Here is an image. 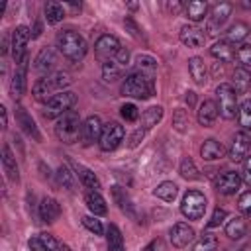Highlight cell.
Masks as SVG:
<instances>
[{
    "label": "cell",
    "mask_w": 251,
    "mask_h": 251,
    "mask_svg": "<svg viewBox=\"0 0 251 251\" xmlns=\"http://www.w3.org/2000/svg\"><path fill=\"white\" fill-rule=\"evenodd\" d=\"M188 73H190V76H192V80L196 82V84H206V80H208V75H206V65H204V59H200V57H190L188 59Z\"/></svg>",
    "instance_id": "obj_24"
},
{
    "label": "cell",
    "mask_w": 251,
    "mask_h": 251,
    "mask_svg": "<svg viewBox=\"0 0 251 251\" xmlns=\"http://www.w3.org/2000/svg\"><path fill=\"white\" fill-rule=\"evenodd\" d=\"M145 131H147V129H143V127H137V129L131 133V137H129V147H137V145H139V141L143 139Z\"/></svg>",
    "instance_id": "obj_54"
},
{
    "label": "cell",
    "mask_w": 251,
    "mask_h": 251,
    "mask_svg": "<svg viewBox=\"0 0 251 251\" xmlns=\"http://www.w3.org/2000/svg\"><path fill=\"white\" fill-rule=\"evenodd\" d=\"M184 14L190 22H200L208 14V4L202 0H192V2L184 4Z\"/></svg>",
    "instance_id": "obj_29"
},
{
    "label": "cell",
    "mask_w": 251,
    "mask_h": 251,
    "mask_svg": "<svg viewBox=\"0 0 251 251\" xmlns=\"http://www.w3.org/2000/svg\"><path fill=\"white\" fill-rule=\"evenodd\" d=\"M163 118V106H149L143 114H141V126L143 129H151L153 126H157Z\"/></svg>",
    "instance_id": "obj_35"
},
{
    "label": "cell",
    "mask_w": 251,
    "mask_h": 251,
    "mask_svg": "<svg viewBox=\"0 0 251 251\" xmlns=\"http://www.w3.org/2000/svg\"><path fill=\"white\" fill-rule=\"evenodd\" d=\"M114 61H116V63H118V65H120V67L124 69V67H126V65L129 63V51H127L126 47H122V49H120V51L116 53V57H114Z\"/></svg>",
    "instance_id": "obj_52"
},
{
    "label": "cell",
    "mask_w": 251,
    "mask_h": 251,
    "mask_svg": "<svg viewBox=\"0 0 251 251\" xmlns=\"http://www.w3.org/2000/svg\"><path fill=\"white\" fill-rule=\"evenodd\" d=\"M0 118H2V129H6L8 127V112L4 106H0Z\"/></svg>",
    "instance_id": "obj_57"
},
{
    "label": "cell",
    "mask_w": 251,
    "mask_h": 251,
    "mask_svg": "<svg viewBox=\"0 0 251 251\" xmlns=\"http://www.w3.org/2000/svg\"><path fill=\"white\" fill-rule=\"evenodd\" d=\"M55 133L67 145L76 143L78 137H80V133H82V124H80L78 112L69 110L61 118H57V122H55Z\"/></svg>",
    "instance_id": "obj_2"
},
{
    "label": "cell",
    "mask_w": 251,
    "mask_h": 251,
    "mask_svg": "<svg viewBox=\"0 0 251 251\" xmlns=\"http://www.w3.org/2000/svg\"><path fill=\"white\" fill-rule=\"evenodd\" d=\"M6 53H8V39L4 37L2 39V55H6Z\"/></svg>",
    "instance_id": "obj_61"
},
{
    "label": "cell",
    "mask_w": 251,
    "mask_h": 251,
    "mask_svg": "<svg viewBox=\"0 0 251 251\" xmlns=\"http://www.w3.org/2000/svg\"><path fill=\"white\" fill-rule=\"evenodd\" d=\"M180 8H182V4H180V2H169V10H171L173 14H176Z\"/></svg>",
    "instance_id": "obj_59"
},
{
    "label": "cell",
    "mask_w": 251,
    "mask_h": 251,
    "mask_svg": "<svg viewBox=\"0 0 251 251\" xmlns=\"http://www.w3.org/2000/svg\"><path fill=\"white\" fill-rule=\"evenodd\" d=\"M57 47L63 53V57L69 59V61H73V63L82 61L84 55H86V51H88V45H86L84 37L78 31H75V29L59 31L57 33Z\"/></svg>",
    "instance_id": "obj_1"
},
{
    "label": "cell",
    "mask_w": 251,
    "mask_h": 251,
    "mask_svg": "<svg viewBox=\"0 0 251 251\" xmlns=\"http://www.w3.org/2000/svg\"><path fill=\"white\" fill-rule=\"evenodd\" d=\"M43 245L47 247V251H61V243L51 235V233H39Z\"/></svg>",
    "instance_id": "obj_49"
},
{
    "label": "cell",
    "mask_w": 251,
    "mask_h": 251,
    "mask_svg": "<svg viewBox=\"0 0 251 251\" xmlns=\"http://www.w3.org/2000/svg\"><path fill=\"white\" fill-rule=\"evenodd\" d=\"M210 55L214 59H220L222 63H231L235 59V49L231 47L229 41L222 39V41H216L212 47H210Z\"/></svg>",
    "instance_id": "obj_20"
},
{
    "label": "cell",
    "mask_w": 251,
    "mask_h": 251,
    "mask_svg": "<svg viewBox=\"0 0 251 251\" xmlns=\"http://www.w3.org/2000/svg\"><path fill=\"white\" fill-rule=\"evenodd\" d=\"M143 251H167V245H165V241H163L161 237H157V239L149 241V243L143 247Z\"/></svg>",
    "instance_id": "obj_51"
},
{
    "label": "cell",
    "mask_w": 251,
    "mask_h": 251,
    "mask_svg": "<svg viewBox=\"0 0 251 251\" xmlns=\"http://www.w3.org/2000/svg\"><path fill=\"white\" fill-rule=\"evenodd\" d=\"M235 57H237L241 69L251 71V45L249 43H241L237 47V51H235Z\"/></svg>",
    "instance_id": "obj_44"
},
{
    "label": "cell",
    "mask_w": 251,
    "mask_h": 251,
    "mask_svg": "<svg viewBox=\"0 0 251 251\" xmlns=\"http://www.w3.org/2000/svg\"><path fill=\"white\" fill-rule=\"evenodd\" d=\"M55 63H57L55 49H53V47H43V49L37 53V57H35L33 69H35L39 75H47V73L55 67Z\"/></svg>",
    "instance_id": "obj_16"
},
{
    "label": "cell",
    "mask_w": 251,
    "mask_h": 251,
    "mask_svg": "<svg viewBox=\"0 0 251 251\" xmlns=\"http://www.w3.org/2000/svg\"><path fill=\"white\" fill-rule=\"evenodd\" d=\"M27 245H29V251H47V247L43 245V241H41L39 235L37 237H29Z\"/></svg>",
    "instance_id": "obj_55"
},
{
    "label": "cell",
    "mask_w": 251,
    "mask_h": 251,
    "mask_svg": "<svg viewBox=\"0 0 251 251\" xmlns=\"http://www.w3.org/2000/svg\"><path fill=\"white\" fill-rule=\"evenodd\" d=\"M76 104V94L71 92V90H63V92H57L47 104H45V118L47 120H53V118H61L65 112H69L73 106Z\"/></svg>",
    "instance_id": "obj_5"
},
{
    "label": "cell",
    "mask_w": 251,
    "mask_h": 251,
    "mask_svg": "<svg viewBox=\"0 0 251 251\" xmlns=\"http://www.w3.org/2000/svg\"><path fill=\"white\" fill-rule=\"evenodd\" d=\"M155 92V84L153 78L143 75V73H131L126 76V80L122 82V94L129 96V98H149Z\"/></svg>",
    "instance_id": "obj_3"
},
{
    "label": "cell",
    "mask_w": 251,
    "mask_h": 251,
    "mask_svg": "<svg viewBox=\"0 0 251 251\" xmlns=\"http://www.w3.org/2000/svg\"><path fill=\"white\" fill-rule=\"evenodd\" d=\"M241 175L239 173H235V171H224L218 178H216V190L220 192V194H224V196H231V194H235L237 190H239V186H241Z\"/></svg>",
    "instance_id": "obj_9"
},
{
    "label": "cell",
    "mask_w": 251,
    "mask_h": 251,
    "mask_svg": "<svg viewBox=\"0 0 251 251\" xmlns=\"http://www.w3.org/2000/svg\"><path fill=\"white\" fill-rule=\"evenodd\" d=\"M180 212L188 220H200L204 216V212H206V196L200 190H188L182 196Z\"/></svg>",
    "instance_id": "obj_6"
},
{
    "label": "cell",
    "mask_w": 251,
    "mask_h": 251,
    "mask_svg": "<svg viewBox=\"0 0 251 251\" xmlns=\"http://www.w3.org/2000/svg\"><path fill=\"white\" fill-rule=\"evenodd\" d=\"M231 78H233L231 86H233V90H235L237 94H243V92L249 88V84H251V73L245 71V69H241V67H237V69L233 71Z\"/></svg>",
    "instance_id": "obj_31"
},
{
    "label": "cell",
    "mask_w": 251,
    "mask_h": 251,
    "mask_svg": "<svg viewBox=\"0 0 251 251\" xmlns=\"http://www.w3.org/2000/svg\"><path fill=\"white\" fill-rule=\"evenodd\" d=\"M61 251H71V247L69 245H61Z\"/></svg>",
    "instance_id": "obj_64"
},
{
    "label": "cell",
    "mask_w": 251,
    "mask_h": 251,
    "mask_svg": "<svg viewBox=\"0 0 251 251\" xmlns=\"http://www.w3.org/2000/svg\"><path fill=\"white\" fill-rule=\"evenodd\" d=\"M43 12H45L47 24H59V22L65 18V6H63L61 2H55V0L47 2Z\"/></svg>",
    "instance_id": "obj_36"
},
{
    "label": "cell",
    "mask_w": 251,
    "mask_h": 251,
    "mask_svg": "<svg viewBox=\"0 0 251 251\" xmlns=\"http://www.w3.org/2000/svg\"><path fill=\"white\" fill-rule=\"evenodd\" d=\"M249 147H251V141L247 137L245 131H237L233 141H231V147H229V159L239 163V161H245L247 153H249Z\"/></svg>",
    "instance_id": "obj_14"
},
{
    "label": "cell",
    "mask_w": 251,
    "mask_h": 251,
    "mask_svg": "<svg viewBox=\"0 0 251 251\" xmlns=\"http://www.w3.org/2000/svg\"><path fill=\"white\" fill-rule=\"evenodd\" d=\"M106 241H108L110 251H124V237L116 224H110L106 227Z\"/></svg>",
    "instance_id": "obj_34"
},
{
    "label": "cell",
    "mask_w": 251,
    "mask_h": 251,
    "mask_svg": "<svg viewBox=\"0 0 251 251\" xmlns=\"http://www.w3.org/2000/svg\"><path fill=\"white\" fill-rule=\"evenodd\" d=\"M57 182H59L63 188H67V190H73V188H75V175L69 171V167L61 165V167L57 169Z\"/></svg>",
    "instance_id": "obj_43"
},
{
    "label": "cell",
    "mask_w": 251,
    "mask_h": 251,
    "mask_svg": "<svg viewBox=\"0 0 251 251\" xmlns=\"http://www.w3.org/2000/svg\"><path fill=\"white\" fill-rule=\"evenodd\" d=\"M120 49H122L120 39L116 35H110V33L100 35L96 39V43H94V51H96V55L100 59H112V57H116V53Z\"/></svg>",
    "instance_id": "obj_10"
},
{
    "label": "cell",
    "mask_w": 251,
    "mask_h": 251,
    "mask_svg": "<svg viewBox=\"0 0 251 251\" xmlns=\"http://www.w3.org/2000/svg\"><path fill=\"white\" fill-rule=\"evenodd\" d=\"M124 126H120L118 122H110L104 126L102 129V135H100V149L102 151H114L122 141H124Z\"/></svg>",
    "instance_id": "obj_7"
},
{
    "label": "cell",
    "mask_w": 251,
    "mask_h": 251,
    "mask_svg": "<svg viewBox=\"0 0 251 251\" xmlns=\"http://www.w3.org/2000/svg\"><path fill=\"white\" fill-rule=\"evenodd\" d=\"M84 202H86V208L94 214V216H106L108 212V206H106V200L102 198V194L98 190H88L84 194Z\"/></svg>",
    "instance_id": "obj_21"
},
{
    "label": "cell",
    "mask_w": 251,
    "mask_h": 251,
    "mask_svg": "<svg viewBox=\"0 0 251 251\" xmlns=\"http://www.w3.org/2000/svg\"><path fill=\"white\" fill-rule=\"evenodd\" d=\"M16 120H18V124L22 126V129H24L29 137H33L35 141H41V133L37 131L35 122H33V120H31V116L25 112V108H22V106H18V108H16Z\"/></svg>",
    "instance_id": "obj_19"
},
{
    "label": "cell",
    "mask_w": 251,
    "mask_h": 251,
    "mask_svg": "<svg viewBox=\"0 0 251 251\" xmlns=\"http://www.w3.org/2000/svg\"><path fill=\"white\" fill-rule=\"evenodd\" d=\"M153 194H155L157 198L165 200V202H173V200L176 198V194H178V186H176L173 180H165V182H161V184L155 186Z\"/></svg>",
    "instance_id": "obj_33"
},
{
    "label": "cell",
    "mask_w": 251,
    "mask_h": 251,
    "mask_svg": "<svg viewBox=\"0 0 251 251\" xmlns=\"http://www.w3.org/2000/svg\"><path fill=\"white\" fill-rule=\"evenodd\" d=\"M241 178H243V182H245V184H249V186H251V157H247V159L243 161Z\"/></svg>",
    "instance_id": "obj_53"
},
{
    "label": "cell",
    "mask_w": 251,
    "mask_h": 251,
    "mask_svg": "<svg viewBox=\"0 0 251 251\" xmlns=\"http://www.w3.org/2000/svg\"><path fill=\"white\" fill-rule=\"evenodd\" d=\"M194 100H196V94H194L192 90H188V92H186V104H188V106H194Z\"/></svg>",
    "instance_id": "obj_60"
},
{
    "label": "cell",
    "mask_w": 251,
    "mask_h": 251,
    "mask_svg": "<svg viewBox=\"0 0 251 251\" xmlns=\"http://www.w3.org/2000/svg\"><path fill=\"white\" fill-rule=\"evenodd\" d=\"M237 208L241 210V214H245V216L251 218V190H247V192H243V194L239 196Z\"/></svg>",
    "instance_id": "obj_48"
},
{
    "label": "cell",
    "mask_w": 251,
    "mask_h": 251,
    "mask_svg": "<svg viewBox=\"0 0 251 251\" xmlns=\"http://www.w3.org/2000/svg\"><path fill=\"white\" fill-rule=\"evenodd\" d=\"M122 76V67L116 61H104L102 63V78L106 82H116Z\"/></svg>",
    "instance_id": "obj_38"
},
{
    "label": "cell",
    "mask_w": 251,
    "mask_h": 251,
    "mask_svg": "<svg viewBox=\"0 0 251 251\" xmlns=\"http://www.w3.org/2000/svg\"><path fill=\"white\" fill-rule=\"evenodd\" d=\"M55 90L51 88V84H49V80H47V76H41V78H37L35 82H33V88H31V94H33V98L37 100V102H43V104H47L55 94H53Z\"/></svg>",
    "instance_id": "obj_23"
},
{
    "label": "cell",
    "mask_w": 251,
    "mask_h": 251,
    "mask_svg": "<svg viewBox=\"0 0 251 251\" xmlns=\"http://www.w3.org/2000/svg\"><path fill=\"white\" fill-rule=\"evenodd\" d=\"M25 75H27V55L20 65H16V71L12 76V94L16 100L22 98V94L25 92Z\"/></svg>",
    "instance_id": "obj_17"
},
{
    "label": "cell",
    "mask_w": 251,
    "mask_h": 251,
    "mask_svg": "<svg viewBox=\"0 0 251 251\" xmlns=\"http://www.w3.org/2000/svg\"><path fill=\"white\" fill-rule=\"evenodd\" d=\"M178 173H180V176L186 178V180H196V178H200L198 169H196V165H194V161H192L190 157H184V159L180 161Z\"/></svg>",
    "instance_id": "obj_40"
},
{
    "label": "cell",
    "mask_w": 251,
    "mask_h": 251,
    "mask_svg": "<svg viewBox=\"0 0 251 251\" xmlns=\"http://www.w3.org/2000/svg\"><path fill=\"white\" fill-rule=\"evenodd\" d=\"M247 35H249V25H247L245 22H235L233 25L227 27V31H226V41H229V43H239V41H243Z\"/></svg>",
    "instance_id": "obj_32"
},
{
    "label": "cell",
    "mask_w": 251,
    "mask_h": 251,
    "mask_svg": "<svg viewBox=\"0 0 251 251\" xmlns=\"http://www.w3.org/2000/svg\"><path fill=\"white\" fill-rule=\"evenodd\" d=\"M59 216H61V206H59V202H57L55 198H51V196L41 198V204H39V218H41V222L53 224V222L59 220Z\"/></svg>",
    "instance_id": "obj_15"
},
{
    "label": "cell",
    "mask_w": 251,
    "mask_h": 251,
    "mask_svg": "<svg viewBox=\"0 0 251 251\" xmlns=\"http://www.w3.org/2000/svg\"><path fill=\"white\" fill-rule=\"evenodd\" d=\"M102 129H104V126H102L100 118H98V116H88V118L82 122V133H80V137H82V141H84L86 145H88V143H94V141H100Z\"/></svg>",
    "instance_id": "obj_13"
},
{
    "label": "cell",
    "mask_w": 251,
    "mask_h": 251,
    "mask_svg": "<svg viewBox=\"0 0 251 251\" xmlns=\"http://www.w3.org/2000/svg\"><path fill=\"white\" fill-rule=\"evenodd\" d=\"M169 235H171V243H173L175 247L182 249V247H186V245L194 239V229H192L188 224L178 222V224H175V226L171 227Z\"/></svg>",
    "instance_id": "obj_11"
},
{
    "label": "cell",
    "mask_w": 251,
    "mask_h": 251,
    "mask_svg": "<svg viewBox=\"0 0 251 251\" xmlns=\"http://www.w3.org/2000/svg\"><path fill=\"white\" fill-rule=\"evenodd\" d=\"M186 126H188V116H186V112H184V110H176V112H175V127H176L178 131H184Z\"/></svg>",
    "instance_id": "obj_50"
},
{
    "label": "cell",
    "mask_w": 251,
    "mask_h": 251,
    "mask_svg": "<svg viewBox=\"0 0 251 251\" xmlns=\"http://www.w3.org/2000/svg\"><path fill=\"white\" fill-rule=\"evenodd\" d=\"M126 27H129V29H131L129 33H131V35H135L137 39H141V37H143V33H139V27L135 25V22H133L131 18H127V20H126Z\"/></svg>",
    "instance_id": "obj_56"
},
{
    "label": "cell",
    "mask_w": 251,
    "mask_h": 251,
    "mask_svg": "<svg viewBox=\"0 0 251 251\" xmlns=\"http://www.w3.org/2000/svg\"><path fill=\"white\" fill-rule=\"evenodd\" d=\"M241 6H243L245 10H251V0H245V2H241Z\"/></svg>",
    "instance_id": "obj_62"
},
{
    "label": "cell",
    "mask_w": 251,
    "mask_h": 251,
    "mask_svg": "<svg viewBox=\"0 0 251 251\" xmlns=\"http://www.w3.org/2000/svg\"><path fill=\"white\" fill-rule=\"evenodd\" d=\"M39 35H41V24L35 22V25H33V29H31V39H35V37H39Z\"/></svg>",
    "instance_id": "obj_58"
},
{
    "label": "cell",
    "mask_w": 251,
    "mask_h": 251,
    "mask_svg": "<svg viewBox=\"0 0 251 251\" xmlns=\"http://www.w3.org/2000/svg\"><path fill=\"white\" fill-rule=\"evenodd\" d=\"M73 167H75V171H76L78 180H80L86 188H90V190H98V188H100V180H98V176H96L90 169H86L84 165H78V163H75Z\"/></svg>",
    "instance_id": "obj_26"
},
{
    "label": "cell",
    "mask_w": 251,
    "mask_h": 251,
    "mask_svg": "<svg viewBox=\"0 0 251 251\" xmlns=\"http://www.w3.org/2000/svg\"><path fill=\"white\" fill-rule=\"evenodd\" d=\"M47 80H49L51 88H53V90H59V92H63V88H67V86L73 82V80H71V76H69L67 73H63V71L49 75V76H47Z\"/></svg>",
    "instance_id": "obj_41"
},
{
    "label": "cell",
    "mask_w": 251,
    "mask_h": 251,
    "mask_svg": "<svg viewBox=\"0 0 251 251\" xmlns=\"http://www.w3.org/2000/svg\"><path fill=\"white\" fill-rule=\"evenodd\" d=\"M178 37H180V41H182L186 47H192V49L202 47V45H204V41H206L204 31H202L198 25H190V24H186V25H182V27H180Z\"/></svg>",
    "instance_id": "obj_12"
},
{
    "label": "cell",
    "mask_w": 251,
    "mask_h": 251,
    "mask_svg": "<svg viewBox=\"0 0 251 251\" xmlns=\"http://www.w3.org/2000/svg\"><path fill=\"white\" fill-rule=\"evenodd\" d=\"M112 196H114L116 204L120 206V210H122L124 214H127V216L135 218V210H133V204H131V200H129L127 192H126L122 186H112Z\"/></svg>",
    "instance_id": "obj_27"
},
{
    "label": "cell",
    "mask_w": 251,
    "mask_h": 251,
    "mask_svg": "<svg viewBox=\"0 0 251 251\" xmlns=\"http://www.w3.org/2000/svg\"><path fill=\"white\" fill-rule=\"evenodd\" d=\"M237 120H239V126L247 131H251V98L243 100V104L239 106V112H237Z\"/></svg>",
    "instance_id": "obj_42"
},
{
    "label": "cell",
    "mask_w": 251,
    "mask_h": 251,
    "mask_svg": "<svg viewBox=\"0 0 251 251\" xmlns=\"http://www.w3.org/2000/svg\"><path fill=\"white\" fill-rule=\"evenodd\" d=\"M247 233V222L241 218V216H235V218H231L227 224H226V235L229 237V239H241L243 235Z\"/></svg>",
    "instance_id": "obj_28"
},
{
    "label": "cell",
    "mask_w": 251,
    "mask_h": 251,
    "mask_svg": "<svg viewBox=\"0 0 251 251\" xmlns=\"http://www.w3.org/2000/svg\"><path fill=\"white\" fill-rule=\"evenodd\" d=\"M200 155H202V159H206V161H218V159L224 157V147H222L220 141H216V139L210 137V139H206V141L202 143Z\"/></svg>",
    "instance_id": "obj_25"
},
{
    "label": "cell",
    "mask_w": 251,
    "mask_h": 251,
    "mask_svg": "<svg viewBox=\"0 0 251 251\" xmlns=\"http://www.w3.org/2000/svg\"><path fill=\"white\" fill-rule=\"evenodd\" d=\"M231 16V4L229 2H220L212 8V27H220L227 22Z\"/></svg>",
    "instance_id": "obj_30"
},
{
    "label": "cell",
    "mask_w": 251,
    "mask_h": 251,
    "mask_svg": "<svg viewBox=\"0 0 251 251\" xmlns=\"http://www.w3.org/2000/svg\"><path fill=\"white\" fill-rule=\"evenodd\" d=\"M135 65H137V73H143V75H147V76L153 78V75L157 71V61L153 57H149V55H137L135 57Z\"/></svg>",
    "instance_id": "obj_37"
},
{
    "label": "cell",
    "mask_w": 251,
    "mask_h": 251,
    "mask_svg": "<svg viewBox=\"0 0 251 251\" xmlns=\"http://www.w3.org/2000/svg\"><path fill=\"white\" fill-rule=\"evenodd\" d=\"M120 114H122V118L126 122H137L139 120V110H137L135 104H124L120 108Z\"/></svg>",
    "instance_id": "obj_46"
},
{
    "label": "cell",
    "mask_w": 251,
    "mask_h": 251,
    "mask_svg": "<svg viewBox=\"0 0 251 251\" xmlns=\"http://www.w3.org/2000/svg\"><path fill=\"white\" fill-rule=\"evenodd\" d=\"M82 226L88 231H92L94 235H102L104 233V227H102L100 220H96V216H82Z\"/></svg>",
    "instance_id": "obj_45"
},
{
    "label": "cell",
    "mask_w": 251,
    "mask_h": 251,
    "mask_svg": "<svg viewBox=\"0 0 251 251\" xmlns=\"http://www.w3.org/2000/svg\"><path fill=\"white\" fill-rule=\"evenodd\" d=\"M137 6H139L137 2H129V4H127V8H129V10H137Z\"/></svg>",
    "instance_id": "obj_63"
},
{
    "label": "cell",
    "mask_w": 251,
    "mask_h": 251,
    "mask_svg": "<svg viewBox=\"0 0 251 251\" xmlns=\"http://www.w3.org/2000/svg\"><path fill=\"white\" fill-rule=\"evenodd\" d=\"M2 167H4V173L8 175L10 180L18 182L20 178V171H18V163H16V157L10 149V145H4L2 147Z\"/></svg>",
    "instance_id": "obj_22"
},
{
    "label": "cell",
    "mask_w": 251,
    "mask_h": 251,
    "mask_svg": "<svg viewBox=\"0 0 251 251\" xmlns=\"http://www.w3.org/2000/svg\"><path fill=\"white\" fill-rule=\"evenodd\" d=\"M216 247H218V237H216L214 233L206 231V233H202V237L194 243L192 251H216Z\"/></svg>",
    "instance_id": "obj_39"
},
{
    "label": "cell",
    "mask_w": 251,
    "mask_h": 251,
    "mask_svg": "<svg viewBox=\"0 0 251 251\" xmlns=\"http://www.w3.org/2000/svg\"><path fill=\"white\" fill-rule=\"evenodd\" d=\"M198 124L204 127H210L218 118V104L214 100H204L198 108Z\"/></svg>",
    "instance_id": "obj_18"
},
{
    "label": "cell",
    "mask_w": 251,
    "mask_h": 251,
    "mask_svg": "<svg viewBox=\"0 0 251 251\" xmlns=\"http://www.w3.org/2000/svg\"><path fill=\"white\" fill-rule=\"evenodd\" d=\"M216 94H218V112H220V116L224 120H233L239 112L237 92L233 90V86L229 82H222V84H218Z\"/></svg>",
    "instance_id": "obj_4"
},
{
    "label": "cell",
    "mask_w": 251,
    "mask_h": 251,
    "mask_svg": "<svg viewBox=\"0 0 251 251\" xmlns=\"http://www.w3.org/2000/svg\"><path fill=\"white\" fill-rule=\"evenodd\" d=\"M226 218H227V212H226L224 208H216V210H214V214H212V218L208 220L206 227H208V229H212V227H218V226H220V224H222Z\"/></svg>",
    "instance_id": "obj_47"
},
{
    "label": "cell",
    "mask_w": 251,
    "mask_h": 251,
    "mask_svg": "<svg viewBox=\"0 0 251 251\" xmlns=\"http://www.w3.org/2000/svg\"><path fill=\"white\" fill-rule=\"evenodd\" d=\"M31 37V29L27 25H18L14 31H12V57H14V63L20 65L24 61V57L27 55L25 53V45Z\"/></svg>",
    "instance_id": "obj_8"
}]
</instances>
